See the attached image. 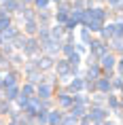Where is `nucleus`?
Instances as JSON below:
<instances>
[{
    "label": "nucleus",
    "mask_w": 123,
    "mask_h": 125,
    "mask_svg": "<svg viewBox=\"0 0 123 125\" xmlns=\"http://www.w3.org/2000/svg\"><path fill=\"white\" fill-rule=\"evenodd\" d=\"M98 38L108 42L112 38H123V21H106L102 30L98 32Z\"/></svg>",
    "instance_id": "f257e3e1"
},
{
    "label": "nucleus",
    "mask_w": 123,
    "mask_h": 125,
    "mask_svg": "<svg viewBox=\"0 0 123 125\" xmlns=\"http://www.w3.org/2000/svg\"><path fill=\"white\" fill-rule=\"evenodd\" d=\"M53 106H55V108H59L62 112H66V110L72 106V95L66 91L62 85H59L57 89H55V93H53Z\"/></svg>",
    "instance_id": "f03ea898"
},
{
    "label": "nucleus",
    "mask_w": 123,
    "mask_h": 125,
    "mask_svg": "<svg viewBox=\"0 0 123 125\" xmlns=\"http://www.w3.org/2000/svg\"><path fill=\"white\" fill-rule=\"evenodd\" d=\"M21 83V70L19 68H9L7 72H2V79H0V91H4L7 87L19 85Z\"/></svg>",
    "instance_id": "7ed1b4c3"
},
{
    "label": "nucleus",
    "mask_w": 123,
    "mask_h": 125,
    "mask_svg": "<svg viewBox=\"0 0 123 125\" xmlns=\"http://www.w3.org/2000/svg\"><path fill=\"white\" fill-rule=\"evenodd\" d=\"M87 119L91 121V125H102L106 119H110V112L104 106H89L87 108Z\"/></svg>",
    "instance_id": "20e7f679"
},
{
    "label": "nucleus",
    "mask_w": 123,
    "mask_h": 125,
    "mask_svg": "<svg viewBox=\"0 0 123 125\" xmlns=\"http://www.w3.org/2000/svg\"><path fill=\"white\" fill-rule=\"evenodd\" d=\"M70 19V4L62 0L59 4L53 7V23H59V26H64L66 21Z\"/></svg>",
    "instance_id": "39448f33"
},
{
    "label": "nucleus",
    "mask_w": 123,
    "mask_h": 125,
    "mask_svg": "<svg viewBox=\"0 0 123 125\" xmlns=\"http://www.w3.org/2000/svg\"><path fill=\"white\" fill-rule=\"evenodd\" d=\"M87 53H89V55H93L96 59H100L102 55L110 53V49H108V42H104V40H100L98 36H93V38H91V42L87 45Z\"/></svg>",
    "instance_id": "423d86ee"
},
{
    "label": "nucleus",
    "mask_w": 123,
    "mask_h": 125,
    "mask_svg": "<svg viewBox=\"0 0 123 125\" xmlns=\"http://www.w3.org/2000/svg\"><path fill=\"white\" fill-rule=\"evenodd\" d=\"M32 62H34V66H36V70H40L43 74L53 72L55 57H51V55H45V53H40V55H36V57H32Z\"/></svg>",
    "instance_id": "0eeeda50"
},
{
    "label": "nucleus",
    "mask_w": 123,
    "mask_h": 125,
    "mask_svg": "<svg viewBox=\"0 0 123 125\" xmlns=\"http://www.w3.org/2000/svg\"><path fill=\"white\" fill-rule=\"evenodd\" d=\"M98 64L102 68V76H112L115 74V64H117V55L115 53H106L98 59Z\"/></svg>",
    "instance_id": "6e6552de"
},
{
    "label": "nucleus",
    "mask_w": 123,
    "mask_h": 125,
    "mask_svg": "<svg viewBox=\"0 0 123 125\" xmlns=\"http://www.w3.org/2000/svg\"><path fill=\"white\" fill-rule=\"evenodd\" d=\"M40 45V53L45 55H51V57H59V49H62V40H45V42H38Z\"/></svg>",
    "instance_id": "1a4fd4ad"
},
{
    "label": "nucleus",
    "mask_w": 123,
    "mask_h": 125,
    "mask_svg": "<svg viewBox=\"0 0 123 125\" xmlns=\"http://www.w3.org/2000/svg\"><path fill=\"white\" fill-rule=\"evenodd\" d=\"M21 55H23L26 59L40 55V45H38V40H36V36L26 38V45H23V49H21Z\"/></svg>",
    "instance_id": "9d476101"
},
{
    "label": "nucleus",
    "mask_w": 123,
    "mask_h": 125,
    "mask_svg": "<svg viewBox=\"0 0 123 125\" xmlns=\"http://www.w3.org/2000/svg\"><path fill=\"white\" fill-rule=\"evenodd\" d=\"M104 108L112 115L117 110H123V102H121V95L119 93H108L106 95V102H104Z\"/></svg>",
    "instance_id": "9b49d317"
},
{
    "label": "nucleus",
    "mask_w": 123,
    "mask_h": 125,
    "mask_svg": "<svg viewBox=\"0 0 123 125\" xmlns=\"http://www.w3.org/2000/svg\"><path fill=\"white\" fill-rule=\"evenodd\" d=\"M64 89L70 95H74V93H83L85 91V83H83V76H74V79H70L68 83L64 85Z\"/></svg>",
    "instance_id": "f8f14e48"
},
{
    "label": "nucleus",
    "mask_w": 123,
    "mask_h": 125,
    "mask_svg": "<svg viewBox=\"0 0 123 125\" xmlns=\"http://www.w3.org/2000/svg\"><path fill=\"white\" fill-rule=\"evenodd\" d=\"M102 76V68H100V64H89V66H83V79L85 81H98Z\"/></svg>",
    "instance_id": "ddd939ff"
},
{
    "label": "nucleus",
    "mask_w": 123,
    "mask_h": 125,
    "mask_svg": "<svg viewBox=\"0 0 123 125\" xmlns=\"http://www.w3.org/2000/svg\"><path fill=\"white\" fill-rule=\"evenodd\" d=\"M36 23L38 28H49L53 23V7L47 11H36Z\"/></svg>",
    "instance_id": "4468645a"
},
{
    "label": "nucleus",
    "mask_w": 123,
    "mask_h": 125,
    "mask_svg": "<svg viewBox=\"0 0 123 125\" xmlns=\"http://www.w3.org/2000/svg\"><path fill=\"white\" fill-rule=\"evenodd\" d=\"M53 93H55V87H51L49 83H40L36 85V98L38 100H53Z\"/></svg>",
    "instance_id": "2eb2a0df"
},
{
    "label": "nucleus",
    "mask_w": 123,
    "mask_h": 125,
    "mask_svg": "<svg viewBox=\"0 0 123 125\" xmlns=\"http://www.w3.org/2000/svg\"><path fill=\"white\" fill-rule=\"evenodd\" d=\"M19 9H21V2H19V0H4V2H0V11L7 13V15H11V17H15Z\"/></svg>",
    "instance_id": "dca6fc26"
},
{
    "label": "nucleus",
    "mask_w": 123,
    "mask_h": 125,
    "mask_svg": "<svg viewBox=\"0 0 123 125\" xmlns=\"http://www.w3.org/2000/svg\"><path fill=\"white\" fill-rule=\"evenodd\" d=\"M19 28H21V34H23V36H28V38H32V36H36V34H38V23H36V19L23 21Z\"/></svg>",
    "instance_id": "f3484780"
},
{
    "label": "nucleus",
    "mask_w": 123,
    "mask_h": 125,
    "mask_svg": "<svg viewBox=\"0 0 123 125\" xmlns=\"http://www.w3.org/2000/svg\"><path fill=\"white\" fill-rule=\"evenodd\" d=\"M19 34H21V28L17 26V23H13V26H9L4 32L0 34V36H2V40H4V42H13V40L19 36Z\"/></svg>",
    "instance_id": "a211bd4d"
},
{
    "label": "nucleus",
    "mask_w": 123,
    "mask_h": 125,
    "mask_svg": "<svg viewBox=\"0 0 123 125\" xmlns=\"http://www.w3.org/2000/svg\"><path fill=\"white\" fill-rule=\"evenodd\" d=\"M96 93H104V95L112 93V89H110V76H100L96 81Z\"/></svg>",
    "instance_id": "6ab92c4d"
},
{
    "label": "nucleus",
    "mask_w": 123,
    "mask_h": 125,
    "mask_svg": "<svg viewBox=\"0 0 123 125\" xmlns=\"http://www.w3.org/2000/svg\"><path fill=\"white\" fill-rule=\"evenodd\" d=\"M49 36H51L53 40H64V36H66L64 26H59V23H51V26H49Z\"/></svg>",
    "instance_id": "aec40b11"
},
{
    "label": "nucleus",
    "mask_w": 123,
    "mask_h": 125,
    "mask_svg": "<svg viewBox=\"0 0 123 125\" xmlns=\"http://www.w3.org/2000/svg\"><path fill=\"white\" fill-rule=\"evenodd\" d=\"M19 95H23V98H34L36 95V87L34 85H30V83H26V81H21L19 83Z\"/></svg>",
    "instance_id": "412c9836"
},
{
    "label": "nucleus",
    "mask_w": 123,
    "mask_h": 125,
    "mask_svg": "<svg viewBox=\"0 0 123 125\" xmlns=\"http://www.w3.org/2000/svg\"><path fill=\"white\" fill-rule=\"evenodd\" d=\"M62 117H64V112L59 110V108H51V110L47 112V125H59Z\"/></svg>",
    "instance_id": "4be33fe9"
},
{
    "label": "nucleus",
    "mask_w": 123,
    "mask_h": 125,
    "mask_svg": "<svg viewBox=\"0 0 123 125\" xmlns=\"http://www.w3.org/2000/svg\"><path fill=\"white\" fill-rule=\"evenodd\" d=\"M0 98H4L7 102H15V100L19 98V85H13V87H7Z\"/></svg>",
    "instance_id": "5701e85b"
},
{
    "label": "nucleus",
    "mask_w": 123,
    "mask_h": 125,
    "mask_svg": "<svg viewBox=\"0 0 123 125\" xmlns=\"http://www.w3.org/2000/svg\"><path fill=\"white\" fill-rule=\"evenodd\" d=\"M23 62H26V57L21 55V51H13L11 55H9V64H11V68H21V66H23Z\"/></svg>",
    "instance_id": "b1692460"
},
{
    "label": "nucleus",
    "mask_w": 123,
    "mask_h": 125,
    "mask_svg": "<svg viewBox=\"0 0 123 125\" xmlns=\"http://www.w3.org/2000/svg\"><path fill=\"white\" fill-rule=\"evenodd\" d=\"M66 112H68L70 117H74V119L78 121L81 117H85V115H87V106H78V104H72V106H70V108H68Z\"/></svg>",
    "instance_id": "393cba45"
},
{
    "label": "nucleus",
    "mask_w": 123,
    "mask_h": 125,
    "mask_svg": "<svg viewBox=\"0 0 123 125\" xmlns=\"http://www.w3.org/2000/svg\"><path fill=\"white\" fill-rule=\"evenodd\" d=\"M13 110H15V104H13V102H7L4 98H0V117L7 119Z\"/></svg>",
    "instance_id": "a878e982"
},
{
    "label": "nucleus",
    "mask_w": 123,
    "mask_h": 125,
    "mask_svg": "<svg viewBox=\"0 0 123 125\" xmlns=\"http://www.w3.org/2000/svg\"><path fill=\"white\" fill-rule=\"evenodd\" d=\"M108 49H110V53H115L117 57H121V53H123V38L108 40Z\"/></svg>",
    "instance_id": "bb28decb"
},
{
    "label": "nucleus",
    "mask_w": 123,
    "mask_h": 125,
    "mask_svg": "<svg viewBox=\"0 0 123 125\" xmlns=\"http://www.w3.org/2000/svg\"><path fill=\"white\" fill-rule=\"evenodd\" d=\"M91 32L89 30H85V28H78L77 30V42H81V45H89L91 42Z\"/></svg>",
    "instance_id": "cd10ccee"
},
{
    "label": "nucleus",
    "mask_w": 123,
    "mask_h": 125,
    "mask_svg": "<svg viewBox=\"0 0 123 125\" xmlns=\"http://www.w3.org/2000/svg\"><path fill=\"white\" fill-rule=\"evenodd\" d=\"M110 89H112V93H119V95H121V89H123V76H117V74H112V76H110Z\"/></svg>",
    "instance_id": "c85d7f7f"
},
{
    "label": "nucleus",
    "mask_w": 123,
    "mask_h": 125,
    "mask_svg": "<svg viewBox=\"0 0 123 125\" xmlns=\"http://www.w3.org/2000/svg\"><path fill=\"white\" fill-rule=\"evenodd\" d=\"M66 62L70 64V68H83V57H81V55H78L77 51H74V53H70V55L66 57Z\"/></svg>",
    "instance_id": "c756f323"
},
{
    "label": "nucleus",
    "mask_w": 123,
    "mask_h": 125,
    "mask_svg": "<svg viewBox=\"0 0 123 125\" xmlns=\"http://www.w3.org/2000/svg\"><path fill=\"white\" fill-rule=\"evenodd\" d=\"M13 23H15V19L11 17V15H7V13H2V11H0V34L4 32L9 26H13Z\"/></svg>",
    "instance_id": "7c9ffc66"
},
{
    "label": "nucleus",
    "mask_w": 123,
    "mask_h": 125,
    "mask_svg": "<svg viewBox=\"0 0 123 125\" xmlns=\"http://www.w3.org/2000/svg\"><path fill=\"white\" fill-rule=\"evenodd\" d=\"M72 104H78V106H87V108H89V95H87V93H74V95H72Z\"/></svg>",
    "instance_id": "2f4dec72"
},
{
    "label": "nucleus",
    "mask_w": 123,
    "mask_h": 125,
    "mask_svg": "<svg viewBox=\"0 0 123 125\" xmlns=\"http://www.w3.org/2000/svg\"><path fill=\"white\" fill-rule=\"evenodd\" d=\"M32 9L34 11H47V9H51V2H49V0H34Z\"/></svg>",
    "instance_id": "473e14b6"
},
{
    "label": "nucleus",
    "mask_w": 123,
    "mask_h": 125,
    "mask_svg": "<svg viewBox=\"0 0 123 125\" xmlns=\"http://www.w3.org/2000/svg\"><path fill=\"white\" fill-rule=\"evenodd\" d=\"M26 38H28V36H23V34H19V36H17V38H15L13 42H11L15 51H21V49H23V45H26Z\"/></svg>",
    "instance_id": "72a5a7b5"
},
{
    "label": "nucleus",
    "mask_w": 123,
    "mask_h": 125,
    "mask_svg": "<svg viewBox=\"0 0 123 125\" xmlns=\"http://www.w3.org/2000/svg\"><path fill=\"white\" fill-rule=\"evenodd\" d=\"M102 4L106 9H117V7H123V0H102Z\"/></svg>",
    "instance_id": "f704fd0d"
},
{
    "label": "nucleus",
    "mask_w": 123,
    "mask_h": 125,
    "mask_svg": "<svg viewBox=\"0 0 123 125\" xmlns=\"http://www.w3.org/2000/svg\"><path fill=\"white\" fill-rule=\"evenodd\" d=\"M59 125H77V119H74V117H70L68 112H64V117H62Z\"/></svg>",
    "instance_id": "c9c22d12"
},
{
    "label": "nucleus",
    "mask_w": 123,
    "mask_h": 125,
    "mask_svg": "<svg viewBox=\"0 0 123 125\" xmlns=\"http://www.w3.org/2000/svg\"><path fill=\"white\" fill-rule=\"evenodd\" d=\"M13 51H15V49H13V45H11V42H4V45L0 47V53H2L4 57H9V55H11Z\"/></svg>",
    "instance_id": "e433bc0d"
},
{
    "label": "nucleus",
    "mask_w": 123,
    "mask_h": 125,
    "mask_svg": "<svg viewBox=\"0 0 123 125\" xmlns=\"http://www.w3.org/2000/svg\"><path fill=\"white\" fill-rule=\"evenodd\" d=\"M9 68H11V64H9V57H4V55L0 53V72H7Z\"/></svg>",
    "instance_id": "4c0bfd02"
},
{
    "label": "nucleus",
    "mask_w": 123,
    "mask_h": 125,
    "mask_svg": "<svg viewBox=\"0 0 123 125\" xmlns=\"http://www.w3.org/2000/svg\"><path fill=\"white\" fill-rule=\"evenodd\" d=\"M74 51L81 55V57H85L87 55V45H81V42H74Z\"/></svg>",
    "instance_id": "58836bf2"
},
{
    "label": "nucleus",
    "mask_w": 123,
    "mask_h": 125,
    "mask_svg": "<svg viewBox=\"0 0 123 125\" xmlns=\"http://www.w3.org/2000/svg\"><path fill=\"white\" fill-rule=\"evenodd\" d=\"M115 74H117V76H123V57H117V64H115Z\"/></svg>",
    "instance_id": "ea45409f"
},
{
    "label": "nucleus",
    "mask_w": 123,
    "mask_h": 125,
    "mask_svg": "<svg viewBox=\"0 0 123 125\" xmlns=\"http://www.w3.org/2000/svg\"><path fill=\"white\" fill-rule=\"evenodd\" d=\"M64 42H77V32H70L64 36Z\"/></svg>",
    "instance_id": "a19ab883"
},
{
    "label": "nucleus",
    "mask_w": 123,
    "mask_h": 125,
    "mask_svg": "<svg viewBox=\"0 0 123 125\" xmlns=\"http://www.w3.org/2000/svg\"><path fill=\"white\" fill-rule=\"evenodd\" d=\"M102 125H121V123H119V121H115V119H106Z\"/></svg>",
    "instance_id": "79ce46f5"
},
{
    "label": "nucleus",
    "mask_w": 123,
    "mask_h": 125,
    "mask_svg": "<svg viewBox=\"0 0 123 125\" xmlns=\"http://www.w3.org/2000/svg\"><path fill=\"white\" fill-rule=\"evenodd\" d=\"M19 2L23 4V7H32V2H34V0H19Z\"/></svg>",
    "instance_id": "37998d69"
},
{
    "label": "nucleus",
    "mask_w": 123,
    "mask_h": 125,
    "mask_svg": "<svg viewBox=\"0 0 123 125\" xmlns=\"http://www.w3.org/2000/svg\"><path fill=\"white\" fill-rule=\"evenodd\" d=\"M4 125H19V121H11V119H7V121H4Z\"/></svg>",
    "instance_id": "c03bdc74"
},
{
    "label": "nucleus",
    "mask_w": 123,
    "mask_h": 125,
    "mask_svg": "<svg viewBox=\"0 0 123 125\" xmlns=\"http://www.w3.org/2000/svg\"><path fill=\"white\" fill-rule=\"evenodd\" d=\"M4 121H7V119H2V117H0V125H4Z\"/></svg>",
    "instance_id": "a18cd8bd"
},
{
    "label": "nucleus",
    "mask_w": 123,
    "mask_h": 125,
    "mask_svg": "<svg viewBox=\"0 0 123 125\" xmlns=\"http://www.w3.org/2000/svg\"><path fill=\"white\" fill-rule=\"evenodd\" d=\"M2 45H4V40H2V36H0V47H2Z\"/></svg>",
    "instance_id": "49530a36"
},
{
    "label": "nucleus",
    "mask_w": 123,
    "mask_h": 125,
    "mask_svg": "<svg viewBox=\"0 0 123 125\" xmlns=\"http://www.w3.org/2000/svg\"><path fill=\"white\" fill-rule=\"evenodd\" d=\"M0 2H4V0H0Z\"/></svg>",
    "instance_id": "de8ad7c7"
}]
</instances>
